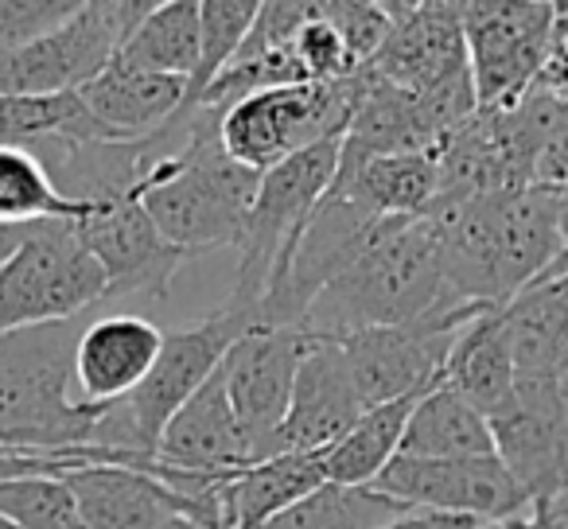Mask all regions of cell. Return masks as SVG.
Instances as JSON below:
<instances>
[{"mask_svg":"<svg viewBox=\"0 0 568 529\" xmlns=\"http://www.w3.org/2000/svg\"><path fill=\"white\" fill-rule=\"evenodd\" d=\"M444 308H464L452 301L440 261V234L433 218H386L355 265L339 273L320 293L308 312V332L320 339L394 327L436 316Z\"/></svg>","mask_w":568,"mask_h":529,"instance_id":"3957f363","label":"cell"},{"mask_svg":"<svg viewBox=\"0 0 568 529\" xmlns=\"http://www.w3.org/2000/svg\"><path fill=\"white\" fill-rule=\"evenodd\" d=\"M257 4L261 0H203V51H199V67L187 82L183 113L195 110L199 98L214 87V79L234 63L253 20H257Z\"/></svg>","mask_w":568,"mask_h":529,"instance_id":"1f68e13d","label":"cell"},{"mask_svg":"<svg viewBox=\"0 0 568 529\" xmlns=\"http://www.w3.org/2000/svg\"><path fill=\"white\" fill-rule=\"evenodd\" d=\"M152 9H156L152 0H94V4H82L71 20H63L48 35H40L36 43H28L0 63V94H79L121 55L129 35L136 32V24Z\"/></svg>","mask_w":568,"mask_h":529,"instance_id":"9c48e42d","label":"cell"},{"mask_svg":"<svg viewBox=\"0 0 568 529\" xmlns=\"http://www.w3.org/2000/svg\"><path fill=\"white\" fill-rule=\"evenodd\" d=\"M560 226H565V242H568V187L560 195Z\"/></svg>","mask_w":568,"mask_h":529,"instance_id":"b9f144b4","label":"cell"},{"mask_svg":"<svg viewBox=\"0 0 568 529\" xmlns=\"http://www.w3.org/2000/svg\"><path fill=\"white\" fill-rule=\"evenodd\" d=\"M320 17L343 35L358 67H371L374 55L386 48L389 32H394V17H389L386 0H374V4L371 0H320Z\"/></svg>","mask_w":568,"mask_h":529,"instance_id":"836d02e7","label":"cell"},{"mask_svg":"<svg viewBox=\"0 0 568 529\" xmlns=\"http://www.w3.org/2000/svg\"><path fill=\"white\" fill-rule=\"evenodd\" d=\"M245 332H253V319L234 312L230 304H222L203 324L164 335V350H160L149 378L129 397L110 401L102 409L94 436H90V448L105 451L110 464L149 467L156 459L168 420L219 374L230 347Z\"/></svg>","mask_w":568,"mask_h":529,"instance_id":"5b68a950","label":"cell"},{"mask_svg":"<svg viewBox=\"0 0 568 529\" xmlns=\"http://www.w3.org/2000/svg\"><path fill=\"white\" fill-rule=\"evenodd\" d=\"M397 456H413V459L495 456V433H490V420L471 401H464L456 389H448L440 382V386L428 389L417 401Z\"/></svg>","mask_w":568,"mask_h":529,"instance_id":"484cf974","label":"cell"},{"mask_svg":"<svg viewBox=\"0 0 568 529\" xmlns=\"http://www.w3.org/2000/svg\"><path fill=\"white\" fill-rule=\"evenodd\" d=\"M316 343L320 335H312L308 327H253L222 363L226 394L250 433L257 464L281 456V425L288 417L296 374Z\"/></svg>","mask_w":568,"mask_h":529,"instance_id":"7c38bea8","label":"cell"},{"mask_svg":"<svg viewBox=\"0 0 568 529\" xmlns=\"http://www.w3.org/2000/svg\"><path fill=\"white\" fill-rule=\"evenodd\" d=\"M175 529H199V526H175Z\"/></svg>","mask_w":568,"mask_h":529,"instance_id":"f6af8a7d","label":"cell"},{"mask_svg":"<svg viewBox=\"0 0 568 529\" xmlns=\"http://www.w3.org/2000/svg\"><path fill=\"white\" fill-rule=\"evenodd\" d=\"M444 386L471 401L487 420L514 401L518 370H514L510 347H506L503 324H498V308L483 312L464 327V335L452 347L448 366H444Z\"/></svg>","mask_w":568,"mask_h":529,"instance_id":"d4e9b609","label":"cell"},{"mask_svg":"<svg viewBox=\"0 0 568 529\" xmlns=\"http://www.w3.org/2000/svg\"><path fill=\"white\" fill-rule=\"evenodd\" d=\"M28 234H32V226H0V265L24 245Z\"/></svg>","mask_w":568,"mask_h":529,"instance_id":"f35d334b","label":"cell"},{"mask_svg":"<svg viewBox=\"0 0 568 529\" xmlns=\"http://www.w3.org/2000/svg\"><path fill=\"white\" fill-rule=\"evenodd\" d=\"M79 9V0H0V63L71 20Z\"/></svg>","mask_w":568,"mask_h":529,"instance_id":"e575fe53","label":"cell"},{"mask_svg":"<svg viewBox=\"0 0 568 529\" xmlns=\"http://www.w3.org/2000/svg\"><path fill=\"white\" fill-rule=\"evenodd\" d=\"M296 59H301L308 82H343L363 71L355 63V55L347 51V43H343V35L320 17V0H316V17L296 35Z\"/></svg>","mask_w":568,"mask_h":529,"instance_id":"d590c367","label":"cell"},{"mask_svg":"<svg viewBox=\"0 0 568 529\" xmlns=\"http://www.w3.org/2000/svg\"><path fill=\"white\" fill-rule=\"evenodd\" d=\"M479 529H537V518L534 510H518V513H506V518H495V521H479Z\"/></svg>","mask_w":568,"mask_h":529,"instance_id":"ab89813d","label":"cell"},{"mask_svg":"<svg viewBox=\"0 0 568 529\" xmlns=\"http://www.w3.org/2000/svg\"><path fill=\"white\" fill-rule=\"evenodd\" d=\"M203 51V0H164L136 24L121 59L141 71L191 82Z\"/></svg>","mask_w":568,"mask_h":529,"instance_id":"4316f807","label":"cell"},{"mask_svg":"<svg viewBox=\"0 0 568 529\" xmlns=\"http://www.w3.org/2000/svg\"><path fill=\"white\" fill-rule=\"evenodd\" d=\"M0 521L17 529H90L63 475H24L0 482Z\"/></svg>","mask_w":568,"mask_h":529,"instance_id":"d6a6232c","label":"cell"},{"mask_svg":"<svg viewBox=\"0 0 568 529\" xmlns=\"http://www.w3.org/2000/svg\"><path fill=\"white\" fill-rule=\"evenodd\" d=\"M82 245L94 253L105 273V301L113 296H156L164 301L172 277L187 261V253L175 250L141 199H118V203L94 206L82 222H74Z\"/></svg>","mask_w":568,"mask_h":529,"instance_id":"2e32d148","label":"cell"},{"mask_svg":"<svg viewBox=\"0 0 568 529\" xmlns=\"http://www.w3.org/2000/svg\"><path fill=\"white\" fill-rule=\"evenodd\" d=\"M565 273H568V250H565V253H560V257H557V261H552V269H549V273H545V277H541V281H549V277H565Z\"/></svg>","mask_w":568,"mask_h":529,"instance_id":"60d3db41","label":"cell"},{"mask_svg":"<svg viewBox=\"0 0 568 529\" xmlns=\"http://www.w3.org/2000/svg\"><path fill=\"white\" fill-rule=\"evenodd\" d=\"M358 74L343 82H301L253 94L222 113V149L242 167L265 175L312 144L343 141L358 110Z\"/></svg>","mask_w":568,"mask_h":529,"instance_id":"52a82bcc","label":"cell"},{"mask_svg":"<svg viewBox=\"0 0 568 529\" xmlns=\"http://www.w3.org/2000/svg\"><path fill=\"white\" fill-rule=\"evenodd\" d=\"M363 413L366 405L347 370L343 347L335 339H320L296 374L288 417L281 425V456L284 451L324 456L355 428Z\"/></svg>","mask_w":568,"mask_h":529,"instance_id":"d6986e66","label":"cell"},{"mask_svg":"<svg viewBox=\"0 0 568 529\" xmlns=\"http://www.w3.org/2000/svg\"><path fill=\"white\" fill-rule=\"evenodd\" d=\"M79 133V136H110L94 125L79 94L63 98H12L0 94V149H32L43 136ZM113 141V136H110Z\"/></svg>","mask_w":568,"mask_h":529,"instance_id":"4dcf8cb0","label":"cell"},{"mask_svg":"<svg viewBox=\"0 0 568 529\" xmlns=\"http://www.w3.org/2000/svg\"><path fill=\"white\" fill-rule=\"evenodd\" d=\"M180 118V144L149 167L136 199L160 234L187 257L214 245L237 250L261 175L230 160L222 149V113L187 110Z\"/></svg>","mask_w":568,"mask_h":529,"instance_id":"277c9868","label":"cell"},{"mask_svg":"<svg viewBox=\"0 0 568 529\" xmlns=\"http://www.w3.org/2000/svg\"><path fill=\"white\" fill-rule=\"evenodd\" d=\"M537 518V529H568V490L552 498H541V502H529Z\"/></svg>","mask_w":568,"mask_h":529,"instance_id":"74e56055","label":"cell"},{"mask_svg":"<svg viewBox=\"0 0 568 529\" xmlns=\"http://www.w3.org/2000/svg\"><path fill=\"white\" fill-rule=\"evenodd\" d=\"M374 490L397 498L409 510L456 513V518L495 521L529 506L526 490L514 482L498 456L479 459H413L397 456L378 479Z\"/></svg>","mask_w":568,"mask_h":529,"instance_id":"4fadbf2b","label":"cell"},{"mask_svg":"<svg viewBox=\"0 0 568 529\" xmlns=\"http://www.w3.org/2000/svg\"><path fill=\"white\" fill-rule=\"evenodd\" d=\"M495 456L529 502L568 490V409L560 382H518L514 401L490 417Z\"/></svg>","mask_w":568,"mask_h":529,"instance_id":"9a60e30c","label":"cell"},{"mask_svg":"<svg viewBox=\"0 0 568 529\" xmlns=\"http://www.w3.org/2000/svg\"><path fill=\"white\" fill-rule=\"evenodd\" d=\"M82 521L90 529H175L199 526V510L187 495L168 487L144 467L87 464L63 475Z\"/></svg>","mask_w":568,"mask_h":529,"instance_id":"e0dca14e","label":"cell"},{"mask_svg":"<svg viewBox=\"0 0 568 529\" xmlns=\"http://www.w3.org/2000/svg\"><path fill=\"white\" fill-rule=\"evenodd\" d=\"M327 482L324 456L284 451V456L261 459V464L237 471L226 482V526L230 529H261L296 506L301 498L316 495Z\"/></svg>","mask_w":568,"mask_h":529,"instance_id":"cb8c5ba5","label":"cell"},{"mask_svg":"<svg viewBox=\"0 0 568 529\" xmlns=\"http://www.w3.org/2000/svg\"><path fill=\"white\" fill-rule=\"evenodd\" d=\"M156 464L180 475H234L257 464L250 433L237 420L234 401L226 394L222 366L172 420L160 436Z\"/></svg>","mask_w":568,"mask_h":529,"instance_id":"ac0fdd59","label":"cell"},{"mask_svg":"<svg viewBox=\"0 0 568 529\" xmlns=\"http://www.w3.org/2000/svg\"><path fill=\"white\" fill-rule=\"evenodd\" d=\"M417 397H402V401L378 405V409H366L355 420L347 436L335 444L332 451H324L327 482H347V487H371L382 471L397 459L402 451V436L409 428V417L417 409Z\"/></svg>","mask_w":568,"mask_h":529,"instance_id":"83f0119b","label":"cell"},{"mask_svg":"<svg viewBox=\"0 0 568 529\" xmlns=\"http://www.w3.org/2000/svg\"><path fill=\"white\" fill-rule=\"evenodd\" d=\"M386 529H479L475 518H456V513H433V510H409Z\"/></svg>","mask_w":568,"mask_h":529,"instance_id":"8d00e7d4","label":"cell"},{"mask_svg":"<svg viewBox=\"0 0 568 529\" xmlns=\"http://www.w3.org/2000/svg\"><path fill=\"white\" fill-rule=\"evenodd\" d=\"M339 156L343 141H324L261 175L250 218H245V234L237 242L242 261H237L234 293L226 301L234 312L250 316L253 327H261V304H265L268 288L281 281L296 242L316 214L320 199L332 191Z\"/></svg>","mask_w":568,"mask_h":529,"instance_id":"8992f818","label":"cell"},{"mask_svg":"<svg viewBox=\"0 0 568 529\" xmlns=\"http://www.w3.org/2000/svg\"><path fill=\"white\" fill-rule=\"evenodd\" d=\"M560 389H565V409H568V374H565V382H560Z\"/></svg>","mask_w":568,"mask_h":529,"instance_id":"7bdbcfd3","label":"cell"},{"mask_svg":"<svg viewBox=\"0 0 568 529\" xmlns=\"http://www.w3.org/2000/svg\"><path fill=\"white\" fill-rule=\"evenodd\" d=\"M552 187H518L433 214L452 301L503 308L568 250Z\"/></svg>","mask_w":568,"mask_h":529,"instance_id":"6da1fadb","label":"cell"},{"mask_svg":"<svg viewBox=\"0 0 568 529\" xmlns=\"http://www.w3.org/2000/svg\"><path fill=\"white\" fill-rule=\"evenodd\" d=\"M557 4L537 0H467L464 35L479 110H514L537 87L552 51Z\"/></svg>","mask_w":568,"mask_h":529,"instance_id":"8fae6325","label":"cell"},{"mask_svg":"<svg viewBox=\"0 0 568 529\" xmlns=\"http://www.w3.org/2000/svg\"><path fill=\"white\" fill-rule=\"evenodd\" d=\"M518 382H565L568 374V273L529 285L498 308Z\"/></svg>","mask_w":568,"mask_h":529,"instance_id":"7402d4cb","label":"cell"},{"mask_svg":"<svg viewBox=\"0 0 568 529\" xmlns=\"http://www.w3.org/2000/svg\"><path fill=\"white\" fill-rule=\"evenodd\" d=\"M164 332L144 316H105L82 332L74 355V386L90 405L129 397L156 366Z\"/></svg>","mask_w":568,"mask_h":529,"instance_id":"ffe728a7","label":"cell"},{"mask_svg":"<svg viewBox=\"0 0 568 529\" xmlns=\"http://www.w3.org/2000/svg\"><path fill=\"white\" fill-rule=\"evenodd\" d=\"M105 301V273L74 222H40L0 265V335L87 316Z\"/></svg>","mask_w":568,"mask_h":529,"instance_id":"ba28073f","label":"cell"},{"mask_svg":"<svg viewBox=\"0 0 568 529\" xmlns=\"http://www.w3.org/2000/svg\"><path fill=\"white\" fill-rule=\"evenodd\" d=\"M405 513H409V506L374 487L324 482L316 495L301 498L261 529H386Z\"/></svg>","mask_w":568,"mask_h":529,"instance_id":"f1b7e54d","label":"cell"},{"mask_svg":"<svg viewBox=\"0 0 568 529\" xmlns=\"http://www.w3.org/2000/svg\"><path fill=\"white\" fill-rule=\"evenodd\" d=\"M0 529H17V526H9V521H0Z\"/></svg>","mask_w":568,"mask_h":529,"instance_id":"ee69618b","label":"cell"},{"mask_svg":"<svg viewBox=\"0 0 568 529\" xmlns=\"http://www.w3.org/2000/svg\"><path fill=\"white\" fill-rule=\"evenodd\" d=\"M483 312L490 308L464 304V308H444L436 316L413 319V324L366 327V332L335 339L343 347L347 370L366 409L428 394L440 386L452 347L464 335V327Z\"/></svg>","mask_w":568,"mask_h":529,"instance_id":"30bf717a","label":"cell"},{"mask_svg":"<svg viewBox=\"0 0 568 529\" xmlns=\"http://www.w3.org/2000/svg\"><path fill=\"white\" fill-rule=\"evenodd\" d=\"M87 327V316H74L0 335V448L110 464L105 451L90 448L105 405L74 397V355Z\"/></svg>","mask_w":568,"mask_h":529,"instance_id":"7a4b0ae2","label":"cell"},{"mask_svg":"<svg viewBox=\"0 0 568 529\" xmlns=\"http://www.w3.org/2000/svg\"><path fill=\"white\" fill-rule=\"evenodd\" d=\"M87 206L59 195L48 167L28 149H0V226H40V222H82Z\"/></svg>","mask_w":568,"mask_h":529,"instance_id":"f546056e","label":"cell"},{"mask_svg":"<svg viewBox=\"0 0 568 529\" xmlns=\"http://www.w3.org/2000/svg\"><path fill=\"white\" fill-rule=\"evenodd\" d=\"M386 9L394 17V32L371 63V71L382 82L425 98L471 79L464 4H452V0L394 4V0H386Z\"/></svg>","mask_w":568,"mask_h":529,"instance_id":"5bb4252c","label":"cell"},{"mask_svg":"<svg viewBox=\"0 0 568 529\" xmlns=\"http://www.w3.org/2000/svg\"><path fill=\"white\" fill-rule=\"evenodd\" d=\"M335 191L363 203L374 218H428L440 191L436 156L405 152V156H339Z\"/></svg>","mask_w":568,"mask_h":529,"instance_id":"603a6c76","label":"cell"},{"mask_svg":"<svg viewBox=\"0 0 568 529\" xmlns=\"http://www.w3.org/2000/svg\"><path fill=\"white\" fill-rule=\"evenodd\" d=\"M79 98L94 125L105 129L113 141H141L180 118L187 102V82L141 71L118 55L90 87L79 90Z\"/></svg>","mask_w":568,"mask_h":529,"instance_id":"44dd1931","label":"cell"}]
</instances>
